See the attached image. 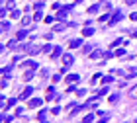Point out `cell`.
<instances>
[{
  "label": "cell",
  "mask_w": 137,
  "mask_h": 123,
  "mask_svg": "<svg viewBox=\"0 0 137 123\" xmlns=\"http://www.w3.org/2000/svg\"><path fill=\"white\" fill-rule=\"evenodd\" d=\"M73 61H75V59H73V55H63V65L71 66V65H73Z\"/></svg>",
  "instance_id": "obj_1"
},
{
  "label": "cell",
  "mask_w": 137,
  "mask_h": 123,
  "mask_svg": "<svg viewBox=\"0 0 137 123\" xmlns=\"http://www.w3.org/2000/svg\"><path fill=\"white\" fill-rule=\"evenodd\" d=\"M31 92H33L31 88H26V90H24V94L20 96V100H26V98H30V96H31Z\"/></svg>",
  "instance_id": "obj_2"
},
{
  "label": "cell",
  "mask_w": 137,
  "mask_h": 123,
  "mask_svg": "<svg viewBox=\"0 0 137 123\" xmlns=\"http://www.w3.org/2000/svg\"><path fill=\"white\" fill-rule=\"evenodd\" d=\"M27 53H30V55H37V53H41V49H37V47H33V45H30V47H27Z\"/></svg>",
  "instance_id": "obj_3"
},
{
  "label": "cell",
  "mask_w": 137,
  "mask_h": 123,
  "mask_svg": "<svg viewBox=\"0 0 137 123\" xmlns=\"http://www.w3.org/2000/svg\"><path fill=\"white\" fill-rule=\"evenodd\" d=\"M24 66H26V68H33V70H35L37 63H33V61H26V63H24Z\"/></svg>",
  "instance_id": "obj_4"
},
{
  "label": "cell",
  "mask_w": 137,
  "mask_h": 123,
  "mask_svg": "<svg viewBox=\"0 0 137 123\" xmlns=\"http://www.w3.org/2000/svg\"><path fill=\"white\" fill-rule=\"evenodd\" d=\"M39 105H41V100H37V98L35 100H30V107H39Z\"/></svg>",
  "instance_id": "obj_5"
},
{
  "label": "cell",
  "mask_w": 137,
  "mask_h": 123,
  "mask_svg": "<svg viewBox=\"0 0 137 123\" xmlns=\"http://www.w3.org/2000/svg\"><path fill=\"white\" fill-rule=\"evenodd\" d=\"M61 51H63L61 47H55V49H53V55H51V57H53V59H57L59 55H61Z\"/></svg>",
  "instance_id": "obj_6"
},
{
  "label": "cell",
  "mask_w": 137,
  "mask_h": 123,
  "mask_svg": "<svg viewBox=\"0 0 137 123\" xmlns=\"http://www.w3.org/2000/svg\"><path fill=\"white\" fill-rule=\"evenodd\" d=\"M119 20H121V12H116V16H114V20H112L110 24H118Z\"/></svg>",
  "instance_id": "obj_7"
},
{
  "label": "cell",
  "mask_w": 137,
  "mask_h": 123,
  "mask_svg": "<svg viewBox=\"0 0 137 123\" xmlns=\"http://www.w3.org/2000/svg\"><path fill=\"white\" fill-rule=\"evenodd\" d=\"M78 80V74H71V76H67V82H76Z\"/></svg>",
  "instance_id": "obj_8"
},
{
  "label": "cell",
  "mask_w": 137,
  "mask_h": 123,
  "mask_svg": "<svg viewBox=\"0 0 137 123\" xmlns=\"http://www.w3.org/2000/svg\"><path fill=\"white\" fill-rule=\"evenodd\" d=\"M118 98H119V96H118V94H114V96H110V98H108V100H110V102H112V104H116V102H118Z\"/></svg>",
  "instance_id": "obj_9"
},
{
  "label": "cell",
  "mask_w": 137,
  "mask_h": 123,
  "mask_svg": "<svg viewBox=\"0 0 137 123\" xmlns=\"http://www.w3.org/2000/svg\"><path fill=\"white\" fill-rule=\"evenodd\" d=\"M80 45V39H75V41H71V47H78Z\"/></svg>",
  "instance_id": "obj_10"
},
{
  "label": "cell",
  "mask_w": 137,
  "mask_h": 123,
  "mask_svg": "<svg viewBox=\"0 0 137 123\" xmlns=\"http://www.w3.org/2000/svg\"><path fill=\"white\" fill-rule=\"evenodd\" d=\"M37 117H39V119H41V121H43V119H45V117H47V111H41V113H39V115H37Z\"/></svg>",
  "instance_id": "obj_11"
},
{
  "label": "cell",
  "mask_w": 137,
  "mask_h": 123,
  "mask_svg": "<svg viewBox=\"0 0 137 123\" xmlns=\"http://www.w3.org/2000/svg\"><path fill=\"white\" fill-rule=\"evenodd\" d=\"M88 12H90V14H94V12H98V6H90V8H88Z\"/></svg>",
  "instance_id": "obj_12"
},
{
  "label": "cell",
  "mask_w": 137,
  "mask_h": 123,
  "mask_svg": "<svg viewBox=\"0 0 137 123\" xmlns=\"http://www.w3.org/2000/svg\"><path fill=\"white\" fill-rule=\"evenodd\" d=\"M26 35H27L26 31H20V33H18V39H24V37H26Z\"/></svg>",
  "instance_id": "obj_13"
},
{
  "label": "cell",
  "mask_w": 137,
  "mask_h": 123,
  "mask_svg": "<svg viewBox=\"0 0 137 123\" xmlns=\"http://www.w3.org/2000/svg\"><path fill=\"white\" fill-rule=\"evenodd\" d=\"M92 33H94V31L90 29V27H86V29H84V35H92Z\"/></svg>",
  "instance_id": "obj_14"
},
{
  "label": "cell",
  "mask_w": 137,
  "mask_h": 123,
  "mask_svg": "<svg viewBox=\"0 0 137 123\" xmlns=\"http://www.w3.org/2000/svg\"><path fill=\"white\" fill-rule=\"evenodd\" d=\"M12 18H14V20H16V18H20V12H18V10H14V12H12Z\"/></svg>",
  "instance_id": "obj_15"
},
{
  "label": "cell",
  "mask_w": 137,
  "mask_h": 123,
  "mask_svg": "<svg viewBox=\"0 0 137 123\" xmlns=\"http://www.w3.org/2000/svg\"><path fill=\"white\" fill-rule=\"evenodd\" d=\"M102 80H104V82H106V84H110V82H112V76H104V78H102Z\"/></svg>",
  "instance_id": "obj_16"
},
{
  "label": "cell",
  "mask_w": 137,
  "mask_h": 123,
  "mask_svg": "<svg viewBox=\"0 0 137 123\" xmlns=\"http://www.w3.org/2000/svg\"><path fill=\"white\" fill-rule=\"evenodd\" d=\"M125 4H137V0H125Z\"/></svg>",
  "instance_id": "obj_17"
},
{
  "label": "cell",
  "mask_w": 137,
  "mask_h": 123,
  "mask_svg": "<svg viewBox=\"0 0 137 123\" xmlns=\"http://www.w3.org/2000/svg\"><path fill=\"white\" fill-rule=\"evenodd\" d=\"M133 37H137V31H135V33H133Z\"/></svg>",
  "instance_id": "obj_18"
}]
</instances>
